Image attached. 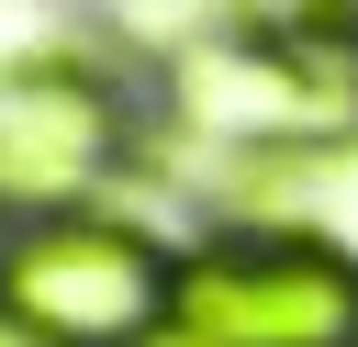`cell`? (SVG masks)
Listing matches in <instances>:
<instances>
[{
    "mask_svg": "<svg viewBox=\"0 0 358 347\" xmlns=\"http://www.w3.org/2000/svg\"><path fill=\"white\" fill-rule=\"evenodd\" d=\"M179 347H358V269L313 235H213L179 257Z\"/></svg>",
    "mask_w": 358,
    "mask_h": 347,
    "instance_id": "3957f363",
    "label": "cell"
},
{
    "mask_svg": "<svg viewBox=\"0 0 358 347\" xmlns=\"http://www.w3.org/2000/svg\"><path fill=\"white\" fill-rule=\"evenodd\" d=\"M190 123L235 146H347L358 134V11H280L224 22L179 56Z\"/></svg>",
    "mask_w": 358,
    "mask_h": 347,
    "instance_id": "7a4b0ae2",
    "label": "cell"
},
{
    "mask_svg": "<svg viewBox=\"0 0 358 347\" xmlns=\"http://www.w3.org/2000/svg\"><path fill=\"white\" fill-rule=\"evenodd\" d=\"M123 157V101L112 78H90L78 56H34L0 78V201L22 224L78 213V190H101Z\"/></svg>",
    "mask_w": 358,
    "mask_h": 347,
    "instance_id": "277c9868",
    "label": "cell"
},
{
    "mask_svg": "<svg viewBox=\"0 0 358 347\" xmlns=\"http://www.w3.org/2000/svg\"><path fill=\"white\" fill-rule=\"evenodd\" d=\"M179 313V257L112 213H45L0 235V336L22 347H157Z\"/></svg>",
    "mask_w": 358,
    "mask_h": 347,
    "instance_id": "6da1fadb",
    "label": "cell"
}]
</instances>
